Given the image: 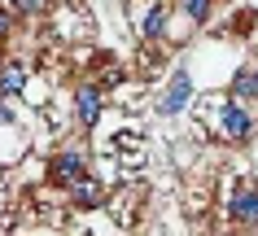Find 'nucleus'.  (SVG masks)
Returning a JSON list of instances; mask_svg holds the SVG:
<instances>
[{"label": "nucleus", "instance_id": "1", "mask_svg": "<svg viewBox=\"0 0 258 236\" xmlns=\"http://www.w3.org/2000/svg\"><path fill=\"white\" fill-rule=\"evenodd\" d=\"M83 171H88V158L70 149V153H57V158H53L48 175H53V184H70V188H75V184L83 180Z\"/></svg>", "mask_w": 258, "mask_h": 236}, {"label": "nucleus", "instance_id": "2", "mask_svg": "<svg viewBox=\"0 0 258 236\" xmlns=\"http://www.w3.org/2000/svg\"><path fill=\"white\" fill-rule=\"evenodd\" d=\"M228 214H232V219H241V223H254L258 219V188H254V184H241V188L228 197Z\"/></svg>", "mask_w": 258, "mask_h": 236}, {"label": "nucleus", "instance_id": "3", "mask_svg": "<svg viewBox=\"0 0 258 236\" xmlns=\"http://www.w3.org/2000/svg\"><path fill=\"white\" fill-rule=\"evenodd\" d=\"M219 131L228 140H249V131H254V118L241 110V105H228V110L219 114Z\"/></svg>", "mask_w": 258, "mask_h": 236}, {"label": "nucleus", "instance_id": "4", "mask_svg": "<svg viewBox=\"0 0 258 236\" xmlns=\"http://www.w3.org/2000/svg\"><path fill=\"white\" fill-rule=\"evenodd\" d=\"M75 114H79L83 127H92L96 118H101V88L96 84H83L79 92H75Z\"/></svg>", "mask_w": 258, "mask_h": 236}, {"label": "nucleus", "instance_id": "5", "mask_svg": "<svg viewBox=\"0 0 258 236\" xmlns=\"http://www.w3.org/2000/svg\"><path fill=\"white\" fill-rule=\"evenodd\" d=\"M188 97H192V79H188V70H179L175 79H171V88H166V97H162V105H158V110H162V114H175Z\"/></svg>", "mask_w": 258, "mask_h": 236}, {"label": "nucleus", "instance_id": "6", "mask_svg": "<svg viewBox=\"0 0 258 236\" xmlns=\"http://www.w3.org/2000/svg\"><path fill=\"white\" fill-rule=\"evenodd\" d=\"M22 88H27V70L18 66V61H5V66H0V92H5V97H18Z\"/></svg>", "mask_w": 258, "mask_h": 236}, {"label": "nucleus", "instance_id": "7", "mask_svg": "<svg viewBox=\"0 0 258 236\" xmlns=\"http://www.w3.org/2000/svg\"><path fill=\"white\" fill-rule=\"evenodd\" d=\"M232 92L241 101L258 97V70H236V74H232Z\"/></svg>", "mask_w": 258, "mask_h": 236}, {"label": "nucleus", "instance_id": "8", "mask_svg": "<svg viewBox=\"0 0 258 236\" xmlns=\"http://www.w3.org/2000/svg\"><path fill=\"white\" fill-rule=\"evenodd\" d=\"M75 201H79V206H101V201H105V188L96 180H79L75 184Z\"/></svg>", "mask_w": 258, "mask_h": 236}, {"label": "nucleus", "instance_id": "9", "mask_svg": "<svg viewBox=\"0 0 258 236\" xmlns=\"http://www.w3.org/2000/svg\"><path fill=\"white\" fill-rule=\"evenodd\" d=\"M162 27H166V9L162 5H158V9H149V18H145V35H149V40H158V35H162Z\"/></svg>", "mask_w": 258, "mask_h": 236}, {"label": "nucleus", "instance_id": "10", "mask_svg": "<svg viewBox=\"0 0 258 236\" xmlns=\"http://www.w3.org/2000/svg\"><path fill=\"white\" fill-rule=\"evenodd\" d=\"M206 14H210V0H188V18L192 22H206Z\"/></svg>", "mask_w": 258, "mask_h": 236}, {"label": "nucleus", "instance_id": "11", "mask_svg": "<svg viewBox=\"0 0 258 236\" xmlns=\"http://www.w3.org/2000/svg\"><path fill=\"white\" fill-rule=\"evenodd\" d=\"M9 31H14V14L0 9V40H9Z\"/></svg>", "mask_w": 258, "mask_h": 236}, {"label": "nucleus", "instance_id": "12", "mask_svg": "<svg viewBox=\"0 0 258 236\" xmlns=\"http://www.w3.org/2000/svg\"><path fill=\"white\" fill-rule=\"evenodd\" d=\"M18 9H22V14H35V9H40V0H14Z\"/></svg>", "mask_w": 258, "mask_h": 236}, {"label": "nucleus", "instance_id": "13", "mask_svg": "<svg viewBox=\"0 0 258 236\" xmlns=\"http://www.w3.org/2000/svg\"><path fill=\"white\" fill-rule=\"evenodd\" d=\"M0 97H5V92H0ZM0 123H14V110H9L5 101H0Z\"/></svg>", "mask_w": 258, "mask_h": 236}]
</instances>
